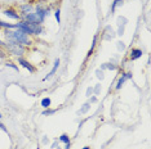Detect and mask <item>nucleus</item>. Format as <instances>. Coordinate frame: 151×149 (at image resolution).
Here are the masks:
<instances>
[{"label":"nucleus","instance_id":"a878e982","mask_svg":"<svg viewBox=\"0 0 151 149\" xmlns=\"http://www.w3.org/2000/svg\"><path fill=\"white\" fill-rule=\"evenodd\" d=\"M97 101V96H93L92 95L91 98H89V103H96Z\"/></svg>","mask_w":151,"mask_h":149},{"label":"nucleus","instance_id":"f8f14e48","mask_svg":"<svg viewBox=\"0 0 151 149\" xmlns=\"http://www.w3.org/2000/svg\"><path fill=\"white\" fill-rule=\"evenodd\" d=\"M42 107L44 108V109H47V108H50V104H52V100H50V98H43L42 99Z\"/></svg>","mask_w":151,"mask_h":149},{"label":"nucleus","instance_id":"393cba45","mask_svg":"<svg viewBox=\"0 0 151 149\" xmlns=\"http://www.w3.org/2000/svg\"><path fill=\"white\" fill-rule=\"evenodd\" d=\"M0 130H3V131H4V133H6V134H8V128H6V127L4 126V125L1 123V122H0Z\"/></svg>","mask_w":151,"mask_h":149},{"label":"nucleus","instance_id":"2eb2a0df","mask_svg":"<svg viewBox=\"0 0 151 149\" xmlns=\"http://www.w3.org/2000/svg\"><path fill=\"white\" fill-rule=\"evenodd\" d=\"M118 68V66H115V64H111V63H104L101 66V70H110V71H115Z\"/></svg>","mask_w":151,"mask_h":149},{"label":"nucleus","instance_id":"6ab92c4d","mask_svg":"<svg viewBox=\"0 0 151 149\" xmlns=\"http://www.w3.org/2000/svg\"><path fill=\"white\" fill-rule=\"evenodd\" d=\"M56 112H57V109H50V108H47V109L43 112V116H48V114H54Z\"/></svg>","mask_w":151,"mask_h":149},{"label":"nucleus","instance_id":"4468645a","mask_svg":"<svg viewBox=\"0 0 151 149\" xmlns=\"http://www.w3.org/2000/svg\"><path fill=\"white\" fill-rule=\"evenodd\" d=\"M89 109H91V103H89V101H88V103H85L84 106H83V107L80 108V109L78 111V114H84V113H87V112H88Z\"/></svg>","mask_w":151,"mask_h":149},{"label":"nucleus","instance_id":"f3484780","mask_svg":"<svg viewBox=\"0 0 151 149\" xmlns=\"http://www.w3.org/2000/svg\"><path fill=\"white\" fill-rule=\"evenodd\" d=\"M54 17H56L57 23H61V9L60 8H57L56 11H54Z\"/></svg>","mask_w":151,"mask_h":149},{"label":"nucleus","instance_id":"7c9ffc66","mask_svg":"<svg viewBox=\"0 0 151 149\" xmlns=\"http://www.w3.org/2000/svg\"><path fill=\"white\" fill-rule=\"evenodd\" d=\"M36 149H40V148H39V147H37V148H36Z\"/></svg>","mask_w":151,"mask_h":149},{"label":"nucleus","instance_id":"1a4fd4ad","mask_svg":"<svg viewBox=\"0 0 151 149\" xmlns=\"http://www.w3.org/2000/svg\"><path fill=\"white\" fill-rule=\"evenodd\" d=\"M142 57V50L138 49V48H133L130 50V54H129V59L130 60H136Z\"/></svg>","mask_w":151,"mask_h":149},{"label":"nucleus","instance_id":"0eeeda50","mask_svg":"<svg viewBox=\"0 0 151 149\" xmlns=\"http://www.w3.org/2000/svg\"><path fill=\"white\" fill-rule=\"evenodd\" d=\"M129 79H132V72H127V73H123L122 76L119 77L118 82H116V86H115V89H116V90H120V89H122V86L124 85V82H125L127 80H129Z\"/></svg>","mask_w":151,"mask_h":149},{"label":"nucleus","instance_id":"5701e85b","mask_svg":"<svg viewBox=\"0 0 151 149\" xmlns=\"http://www.w3.org/2000/svg\"><path fill=\"white\" fill-rule=\"evenodd\" d=\"M124 30H125V26H124V25L119 26V30H118V35H119V36H123V35H124Z\"/></svg>","mask_w":151,"mask_h":149},{"label":"nucleus","instance_id":"bb28decb","mask_svg":"<svg viewBox=\"0 0 151 149\" xmlns=\"http://www.w3.org/2000/svg\"><path fill=\"white\" fill-rule=\"evenodd\" d=\"M5 45H6L5 41H3V40L0 39V48H4V49H5Z\"/></svg>","mask_w":151,"mask_h":149},{"label":"nucleus","instance_id":"4be33fe9","mask_svg":"<svg viewBox=\"0 0 151 149\" xmlns=\"http://www.w3.org/2000/svg\"><path fill=\"white\" fill-rule=\"evenodd\" d=\"M99 91H101V84H97V85L93 87V95H98Z\"/></svg>","mask_w":151,"mask_h":149},{"label":"nucleus","instance_id":"a211bd4d","mask_svg":"<svg viewBox=\"0 0 151 149\" xmlns=\"http://www.w3.org/2000/svg\"><path fill=\"white\" fill-rule=\"evenodd\" d=\"M5 66L9 67V68H12V70H14V71H18V66H17V64H14L13 62H6Z\"/></svg>","mask_w":151,"mask_h":149},{"label":"nucleus","instance_id":"423d86ee","mask_svg":"<svg viewBox=\"0 0 151 149\" xmlns=\"http://www.w3.org/2000/svg\"><path fill=\"white\" fill-rule=\"evenodd\" d=\"M17 62H18V64H21V66L23 67V68H26V70H29V72L30 73H34L36 71V68L32 66V64H30L25 58H22V57H18L17 58Z\"/></svg>","mask_w":151,"mask_h":149},{"label":"nucleus","instance_id":"9d476101","mask_svg":"<svg viewBox=\"0 0 151 149\" xmlns=\"http://www.w3.org/2000/svg\"><path fill=\"white\" fill-rule=\"evenodd\" d=\"M60 63H61V60L60 59H56V60H54V64H53V68L52 70H50V72L49 73H48L47 74V76L45 77H44V80H48V79H50V77H52L53 76V74L54 73H56L57 72V70H58V67H60Z\"/></svg>","mask_w":151,"mask_h":149},{"label":"nucleus","instance_id":"dca6fc26","mask_svg":"<svg viewBox=\"0 0 151 149\" xmlns=\"http://www.w3.org/2000/svg\"><path fill=\"white\" fill-rule=\"evenodd\" d=\"M58 140L61 141V143H63V144H68V143H71V140H70V136H68L67 134H62L60 136V139Z\"/></svg>","mask_w":151,"mask_h":149},{"label":"nucleus","instance_id":"f03ea898","mask_svg":"<svg viewBox=\"0 0 151 149\" xmlns=\"http://www.w3.org/2000/svg\"><path fill=\"white\" fill-rule=\"evenodd\" d=\"M5 49H6V52H9L12 54V55H14V57H22L23 54H25V46L23 45H19V44H17V43H12V44H6L5 45Z\"/></svg>","mask_w":151,"mask_h":149},{"label":"nucleus","instance_id":"6e6552de","mask_svg":"<svg viewBox=\"0 0 151 149\" xmlns=\"http://www.w3.org/2000/svg\"><path fill=\"white\" fill-rule=\"evenodd\" d=\"M19 16H25V14H29V13L32 12V5L29 4V3H26V4H22L19 5Z\"/></svg>","mask_w":151,"mask_h":149},{"label":"nucleus","instance_id":"7ed1b4c3","mask_svg":"<svg viewBox=\"0 0 151 149\" xmlns=\"http://www.w3.org/2000/svg\"><path fill=\"white\" fill-rule=\"evenodd\" d=\"M35 13L37 14V17H39L40 23H43L44 21H45L47 17L49 16V8H44L43 5H36V8H35Z\"/></svg>","mask_w":151,"mask_h":149},{"label":"nucleus","instance_id":"20e7f679","mask_svg":"<svg viewBox=\"0 0 151 149\" xmlns=\"http://www.w3.org/2000/svg\"><path fill=\"white\" fill-rule=\"evenodd\" d=\"M3 14H4L5 17H8V18H11V19H14V21H21V16H19V13L16 12L14 9H12V8L4 9V11H3Z\"/></svg>","mask_w":151,"mask_h":149},{"label":"nucleus","instance_id":"39448f33","mask_svg":"<svg viewBox=\"0 0 151 149\" xmlns=\"http://www.w3.org/2000/svg\"><path fill=\"white\" fill-rule=\"evenodd\" d=\"M21 19L22 21H27V22H31V23H40V19L37 14L35 12H31L29 14H25V16H21ZM42 25V23H40Z\"/></svg>","mask_w":151,"mask_h":149},{"label":"nucleus","instance_id":"c756f323","mask_svg":"<svg viewBox=\"0 0 151 149\" xmlns=\"http://www.w3.org/2000/svg\"><path fill=\"white\" fill-rule=\"evenodd\" d=\"M1 117H3V116H1V113H0V120H1Z\"/></svg>","mask_w":151,"mask_h":149},{"label":"nucleus","instance_id":"b1692460","mask_svg":"<svg viewBox=\"0 0 151 149\" xmlns=\"http://www.w3.org/2000/svg\"><path fill=\"white\" fill-rule=\"evenodd\" d=\"M116 46H118V49H119V50H124V49H125V45H124V43H123V41H119Z\"/></svg>","mask_w":151,"mask_h":149},{"label":"nucleus","instance_id":"cd10ccee","mask_svg":"<svg viewBox=\"0 0 151 149\" xmlns=\"http://www.w3.org/2000/svg\"><path fill=\"white\" fill-rule=\"evenodd\" d=\"M71 147V143H68V144H65V149H70Z\"/></svg>","mask_w":151,"mask_h":149},{"label":"nucleus","instance_id":"9b49d317","mask_svg":"<svg viewBox=\"0 0 151 149\" xmlns=\"http://www.w3.org/2000/svg\"><path fill=\"white\" fill-rule=\"evenodd\" d=\"M0 28H3V30H14L16 26L13 25V23H8V22L0 19Z\"/></svg>","mask_w":151,"mask_h":149},{"label":"nucleus","instance_id":"f257e3e1","mask_svg":"<svg viewBox=\"0 0 151 149\" xmlns=\"http://www.w3.org/2000/svg\"><path fill=\"white\" fill-rule=\"evenodd\" d=\"M16 28L17 30H21L27 35H34L37 36L43 32V26L40 23H31V22H27V21H18L17 23H14Z\"/></svg>","mask_w":151,"mask_h":149},{"label":"nucleus","instance_id":"ddd939ff","mask_svg":"<svg viewBox=\"0 0 151 149\" xmlns=\"http://www.w3.org/2000/svg\"><path fill=\"white\" fill-rule=\"evenodd\" d=\"M123 3H124V0H114V3L111 4V11H110V12H111V14L115 12V9L118 8V6L123 5Z\"/></svg>","mask_w":151,"mask_h":149},{"label":"nucleus","instance_id":"c85d7f7f","mask_svg":"<svg viewBox=\"0 0 151 149\" xmlns=\"http://www.w3.org/2000/svg\"><path fill=\"white\" fill-rule=\"evenodd\" d=\"M83 149H91V147H84Z\"/></svg>","mask_w":151,"mask_h":149},{"label":"nucleus","instance_id":"412c9836","mask_svg":"<svg viewBox=\"0 0 151 149\" xmlns=\"http://www.w3.org/2000/svg\"><path fill=\"white\" fill-rule=\"evenodd\" d=\"M92 95H93V86H89L87 91H85V96L87 98H91Z\"/></svg>","mask_w":151,"mask_h":149},{"label":"nucleus","instance_id":"aec40b11","mask_svg":"<svg viewBox=\"0 0 151 149\" xmlns=\"http://www.w3.org/2000/svg\"><path fill=\"white\" fill-rule=\"evenodd\" d=\"M96 76H97V79H99V80L105 79V74H104V72H102L101 70H96Z\"/></svg>","mask_w":151,"mask_h":149}]
</instances>
